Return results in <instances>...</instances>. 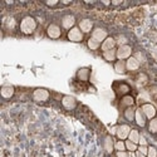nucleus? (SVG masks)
Segmentation results:
<instances>
[{
	"instance_id": "obj_14",
	"label": "nucleus",
	"mask_w": 157,
	"mask_h": 157,
	"mask_svg": "<svg viewBox=\"0 0 157 157\" xmlns=\"http://www.w3.org/2000/svg\"><path fill=\"white\" fill-rule=\"evenodd\" d=\"M139 64L141 63L135 57H130L126 62V68H127V70H137L139 68Z\"/></svg>"
},
{
	"instance_id": "obj_8",
	"label": "nucleus",
	"mask_w": 157,
	"mask_h": 157,
	"mask_svg": "<svg viewBox=\"0 0 157 157\" xmlns=\"http://www.w3.org/2000/svg\"><path fill=\"white\" fill-rule=\"evenodd\" d=\"M46 34H48L50 39H58L62 34V30L57 24H50L48 29H46Z\"/></svg>"
},
{
	"instance_id": "obj_23",
	"label": "nucleus",
	"mask_w": 157,
	"mask_h": 157,
	"mask_svg": "<svg viewBox=\"0 0 157 157\" xmlns=\"http://www.w3.org/2000/svg\"><path fill=\"white\" fill-rule=\"evenodd\" d=\"M126 150H128L130 152H136L137 151V145L136 143H133V142H131V141L128 139V141H126Z\"/></svg>"
},
{
	"instance_id": "obj_36",
	"label": "nucleus",
	"mask_w": 157,
	"mask_h": 157,
	"mask_svg": "<svg viewBox=\"0 0 157 157\" xmlns=\"http://www.w3.org/2000/svg\"><path fill=\"white\" fill-rule=\"evenodd\" d=\"M112 3H113V4H114V5H118V4H120V3H121V2H112Z\"/></svg>"
},
{
	"instance_id": "obj_27",
	"label": "nucleus",
	"mask_w": 157,
	"mask_h": 157,
	"mask_svg": "<svg viewBox=\"0 0 157 157\" xmlns=\"http://www.w3.org/2000/svg\"><path fill=\"white\" fill-rule=\"evenodd\" d=\"M147 157H157V150H156V147H153V146H150V147H148Z\"/></svg>"
},
{
	"instance_id": "obj_1",
	"label": "nucleus",
	"mask_w": 157,
	"mask_h": 157,
	"mask_svg": "<svg viewBox=\"0 0 157 157\" xmlns=\"http://www.w3.org/2000/svg\"><path fill=\"white\" fill-rule=\"evenodd\" d=\"M37 29V21L33 17H25L20 21V31L23 34H31Z\"/></svg>"
},
{
	"instance_id": "obj_26",
	"label": "nucleus",
	"mask_w": 157,
	"mask_h": 157,
	"mask_svg": "<svg viewBox=\"0 0 157 157\" xmlns=\"http://www.w3.org/2000/svg\"><path fill=\"white\" fill-rule=\"evenodd\" d=\"M133 98L132 97H130V96H127V97H123V99H122V104L123 106H128V107H131L132 104H133Z\"/></svg>"
},
{
	"instance_id": "obj_9",
	"label": "nucleus",
	"mask_w": 157,
	"mask_h": 157,
	"mask_svg": "<svg viewBox=\"0 0 157 157\" xmlns=\"http://www.w3.org/2000/svg\"><path fill=\"white\" fill-rule=\"evenodd\" d=\"M74 24H75V18L73 17V15L68 14V15H64V17H63V19H62V27L64 28V29L70 30L72 28H74Z\"/></svg>"
},
{
	"instance_id": "obj_32",
	"label": "nucleus",
	"mask_w": 157,
	"mask_h": 157,
	"mask_svg": "<svg viewBox=\"0 0 157 157\" xmlns=\"http://www.w3.org/2000/svg\"><path fill=\"white\" fill-rule=\"evenodd\" d=\"M135 58H136V59H137L139 63H141V62H143V59H145V58H143V56H142V54H141V53H137Z\"/></svg>"
},
{
	"instance_id": "obj_3",
	"label": "nucleus",
	"mask_w": 157,
	"mask_h": 157,
	"mask_svg": "<svg viewBox=\"0 0 157 157\" xmlns=\"http://www.w3.org/2000/svg\"><path fill=\"white\" fill-rule=\"evenodd\" d=\"M49 92L44 88H38L33 92V98L35 102H46L49 99Z\"/></svg>"
},
{
	"instance_id": "obj_19",
	"label": "nucleus",
	"mask_w": 157,
	"mask_h": 157,
	"mask_svg": "<svg viewBox=\"0 0 157 157\" xmlns=\"http://www.w3.org/2000/svg\"><path fill=\"white\" fill-rule=\"evenodd\" d=\"M113 147H114V145H113V141H112V138L111 137H106V139H104V150L108 152V153H111L112 151H113Z\"/></svg>"
},
{
	"instance_id": "obj_5",
	"label": "nucleus",
	"mask_w": 157,
	"mask_h": 157,
	"mask_svg": "<svg viewBox=\"0 0 157 157\" xmlns=\"http://www.w3.org/2000/svg\"><path fill=\"white\" fill-rule=\"evenodd\" d=\"M62 106L66 109H68V111H72V109L77 107V101L72 96H64L62 98Z\"/></svg>"
},
{
	"instance_id": "obj_30",
	"label": "nucleus",
	"mask_w": 157,
	"mask_h": 157,
	"mask_svg": "<svg viewBox=\"0 0 157 157\" xmlns=\"http://www.w3.org/2000/svg\"><path fill=\"white\" fill-rule=\"evenodd\" d=\"M138 143H139V146H147V139H146V137L141 135V136H139Z\"/></svg>"
},
{
	"instance_id": "obj_25",
	"label": "nucleus",
	"mask_w": 157,
	"mask_h": 157,
	"mask_svg": "<svg viewBox=\"0 0 157 157\" xmlns=\"http://www.w3.org/2000/svg\"><path fill=\"white\" fill-rule=\"evenodd\" d=\"M114 148L117 151H126V143L123 142V141H117V142L114 143Z\"/></svg>"
},
{
	"instance_id": "obj_20",
	"label": "nucleus",
	"mask_w": 157,
	"mask_h": 157,
	"mask_svg": "<svg viewBox=\"0 0 157 157\" xmlns=\"http://www.w3.org/2000/svg\"><path fill=\"white\" fill-rule=\"evenodd\" d=\"M114 69H116V72L117 73H120V74H122V73H124L126 72V63L123 62V60H118L114 64Z\"/></svg>"
},
{
	"instance_id": "obj_12",
	"label": "nucleus",
	"mask_w": 157,
	"mask_h": 157,
	"mask_svg": "<svg viewBox=\"0 0 157 157\" xmlns=\"http://www.w3.org/2000/svg\"><path fill=\"white\" fill-rule=\"evenodd\" d=\"M114 46H116V39L111 38V37H108L106 40L101 44V48L103 52H108V50H112L114 49Z\"/></svg>"
},
{
	"instance_id": "obj_35",
	"label": "nucleus",
	"mask_w": 157,
	"mask_h": 157,
	"mask_svg": "<svg viewBox=\"0 0 157 157\" xmlns=\"http://www.w3.org/2000/svg\"><path fill=\"white\" fill-rule=\"evenodd\" d=\"M130 157H136V152H130Z\"/></svg>"
},
{
	"instance_id": "obj_7",
	"label": "nucleus",
	"mask_w": 157,
	"mask_h": 157,
	"mask_svg": "<svg viewBox=\"0 0 157 157\" xmlns=\"http://www.w3.org/2000/svg\"><path fill=\"white\" fill-rule=\"evenodd\" d=\"M92 38L96 39L97 42H104L106 39L108 38V34H107V30L102 29V28H96L93 31H92Z\"/></svg>"
},
{
	"instance_id": "obj_29",
	"label": "nucleus",
	"mask_w": 157,
	"mask_h": 157,
	"mask_svg": "<svg viewBox=\"0 0 157 157\" xmlns=\"http://www.w3.org/2000/svg\"><path fill=\"white\" fill-rule=\"evenodd\" d=\"M118 42V44H120V46L121 45H126V43H127V39H126L123 35H120L118 37V40H116V43Z\"/></svg>"
},
{
	"instance_id": "obj_16",
	"label": "nucleus",
	"mask_w": 157,
	"mask_h": 157,
	"mask_svg": "<svg viewBox=\"0 0 157 157\" xmlns=\"http://www.w3.org/2000/svg\"><path fill=\"white\" fill-rule=\"evenodd\" d=\"M77 77H78V79L79 81H88V78H89V69L88 68H81L79 70H78V73H77Z\"/></svg>"
},
{
	"instance_id": "obj_11",
	"label": "nucleus",
	"mask_w": 157,
	"mask_h": 157,
	"mask_svg": "<svg viewBox=\"0 0 157 157\" xmlns=\"http://www.w3.org/2000/svg\"><path fill=\"white\" fill-rule=\"evenodd\" d=\"M78 28L82 30L83 34L84 33H89V31L92 30V28H93V21L89 20V19H82L79 21V27H78Z\"/></svg>"
},
{
	"instance_id": "obj_2",
	"label": "nucleus",
	"mask_w": 157,
	"mask_h": 157,
	"mask_svg": "<svg viewBox=\"0 0 157 157\" xmlns=\"http://www.w3.org/2000/svg\"><path fill=\"white\" fill-rule=\"evenodd\" d=\"M68 39L70 42H74V43H79L83 40V33H82V30L79 28H72L69 31H68V34H67Z\"/></svg>"
},
{
	"instance_id": "obj_34",
	"label": "nucleus",
	"mask_w": 157,
	"mask_h": 157,
	"mask_svg": "<svg viewBox=\"0 0 157 157\" xmlns=\"http://www.w3.org/2000/svg\"><path fill=\"white\" fill-rule=\"evenodd\" d=\"M136 157H147V156H145V155H142V153H141V152L136 151Z\"/></svg>"
},
{
	"instance_id": "obj_21",
	"label": "nucleus",
	"mask_w": 157,
	"mask_h": 157,
	"mask_svg": "<svg viewBox=\"0 0 157 157\" xmlns=\"http://www.w3.org/2000/svg\"><path fill=\"white\" fill-rule=\"evenodd\" d=\"M87 45H88V48L91 50H97L99 46H101V43L97 42L96 39H93V38H89L88 39V42H87Z\"/></svg>"
},
{
	"instance_id": "obj_33",
	"label": "nucleus",
	"mask_w": 157,
	"mask_h": 157,
	"mask_svg": "<svg viewBox=\"0 0 157 157\" xmlns=\"http://www.w3.org/2000/svg\"><path fill=\"white\" fill-rule=\"evenodd\" d=\"M58 2H46V5H49V6H53V5H57Z\"/></svg>"
},
{
	"instance_id": "obj_6",
	"label": "nucleus",
	"mask_w": 157,
	"mask_h": 157,
	"mask_svg": "<svg viewBox=\"0 0 157 157\" xmlns=\"http://www.w3.org/2000/svg\"><path fill=\"white\" fill-rule=\"evenodd\" d=\"M130 132H131V127L128 124H121L117 127V137H118L121 141L126 139V138H128V135H130Z\"/></svg>"
},
{
	"instance_id": "obj_28",
	"label": "nucleus",
	"mask_w": 157,
	"mask_h": 157,
	"mask_svg": "<svg viewBox=\"0 0 157 157\" xmlns=\"http://www.w3.org/2000/svg\"><path fill=\"white\" fill-rule=\"evenodd\" d=\"M137 151H138V152H141L142 155H145V156H147V152H148V147H147V146H139V147L137 148Z\"/></svg>"
},
{
	"instance_id": "obj_10",
	"label": "nucleus",
	"mask_w": 157,
	"mask_h": 157,
	"mask_svg": "<svg viewBox=\"0 0 157 157\" xmlns=\"http://www.w3.org/2000/svg\"><path fill=\"white\" fill-rule=\"evenodd\" d=\"M141 109H142L143 114L146 116V118H148V120L155 118V116H156V108H155L152 104L146 103V104L142 106V108H141Z\"/></svg>"
},
{
	"instance_id": "obj_13",
	"label": "nucleus",
	"mask_w": 157,
	"mask_h": 157,
	"mask_svg": "<svg viewBox=\"0 0 157 157\" xmlns=\"http://www.w3.org/2000/svg\"><path fill=\"white\" fill-rule=\"evenodd\" d=\"M135 121H136V123L139 126V127H143V126L146 124V116L143 114V112H142V109H141V108L136 109Z\"/></svg>"
},
{
	"instance_id": "obj_4",
	"label": "nucleus",
	"mask_w": 157,
	"mask_h": 157,
	"mask_svg": "<svg viewBox=\"0 0 157 157\" xmlns=\"http://www.w3.org/2000/svg\"><path fill=\"white\" fill-rule=\"evenodd\" d=\"M132 54V48L130 45H121L118 49H117V58L118 60H124V59H128Z\"/></svg>"
},
{
	"instance_id": "obj_17",
	"label": "nucleus",
	"mask_w": 157,
	"mask_h": 157,
	"mask_svg": "<svg viewBox=\"0 0 157 157\" xmlns=\"http://www.w3.org/2000/svg\"><path fill=\"white\" fill-rule=\"evenodd\" d=\"M103 58L107 62H113L117 58V50L112 49V50H108V52H103Z\"/></svg>"
},
{
	"instance_id": "obj_24",
	"label": "nucleus",
	"mask_w": 157,
	"mask_h": 157,
	"mask_svg": "<svg viewBox=\"0 0 157 157\" xmlns=\"http://www.w3.org/2000/svg\"><path fill=\"white\" fill-rule=\"evenodd\" d=\"M148 130L152 133H157V118H152L148 124Z\"/></svg>"
},
{
	"instance_id": "obj_31",
	"label": "nucleus",
	"mask_w": 157,
	"mask_h": 157,
	"mask_svg": "<svg viewBox=\"0 0 157 157\" xmlns=\"http://www.w3.org/2000/svg\"><path fill=\"white\" fill-rule=\"evenodd\" d=\"M117 157H130V152H126V151H117Z\"/></svg>"
},
{
	"instance_id": "obj_15",
	"label": "nucleus",
	"mask_w": 157,
	"mask_h": 157,
	"mask_svg": "<svg viewBox=\"0 0 157 157\" xmlns=\"http://www.w3.org/2000/svg\"><path fill=\"white\" fill-rule=\"evenodd\" d=\"M14 94V87H11V85H4V87L2 88V96L3 98L5 99H9L13 97Z\"/></svg>"
},
{
	"instance_id": "obj_22",
	"label": "nucleus",
	"mask_w": 157,
	"mask_h": 157,
	"mask_svg": "<svg viewBox=\"0 0 157 157\" xmlns=\"http://www.w3.org/2000/svg\"><path fill=\"white\" fill-rule=\"evenodd\" d=\"M135 113H136L135 109H133L132 107H128V108L124 111L126 120H127V121H133V120H135Z\"/></svg>"
},
{
	"instance_id": "obj_18",
	"label": "nucleus",
	"mask_w": 157,
	"mask_h": 157,
	"mask_svg": "<svg viewBox=\"0 0 157 157\" xmlns=\"http://www.w3.org/2000/svg\"><path fill=\"white\" fill-rule=\"evenodd\" d=\"M139 132L137 131V130H131V132H130V135H128V139L131 141V142H133V143H138V141H139Z\"/></svg>"
}]
</instances>
